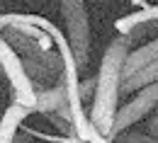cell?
<instances>
[{
  "label": "cell",
  "instance_id": "cell-1",
  "mask_svg": "<svg viewBox=\"0 0 158 143\" xmlns=\"http://www.w3.org/2000/svg\"><path fill=\"white\" fill-rule=\"evenodd\" d=\"M129 54V34H122L114 39L100 63L98 78H95V92H93V107H90V121L107 136L114 114H117V102L122 97V80H124V58Z\"/></svg>",
  "mask_w": 158,
  "mask_h": 143
},
{
  "label": "cell",
  "instance_id": "cell-2",
  "mask_svg": "<svg viewBox=\"0 0 158 143\" xmlns=\"http://www.w3.org/2000/svg\"><path fill=\"white\" fill-rule=\"evenodd\" d=\"M0 70L5 73V78L10 80V90H12V102L22 104L27 109H37V87L32 78L24 70L22 56L15 51V46L5 37H0Z\"/></svg>",
  "mask_w": 158,
  "mask_h": 143
},
{
  "label": "cell",
  "instance_id": "cell-3",
  "mask_svg": "<svg viewBox=\"0 0 158 143\" xmlns=\"http://www.w3.org/2000/svg\"><path fill=\"white\" fill-rule=\"evenodd\" d=\"M61 15L66 22V39L73 49V56L78 61V68L88 63L90 56V22H88V7L83 0H59Z\"/></svg>",
  "mask_w": 158,
  "mask_h": 143
},
{
  "label": "cell",
  "instance_id": "cell-4",
  "mask_svg": "<svg viewBox=\"0 0 158 143\" xmlns=\"http://www.w3.org/2000/svg\"><path fill=\"white\" fill-rule=\"evenodd\" d=\"M156 107H158V80L156 82H148V85H143V87H139V95H136V97L129 100L122 109H117L114 121H112V129H110L107 138L114 141L122 131H129L134 124H139L146 114H151Z\"/></svg>",
  "mask_w": 158,
  "mask_h": 143
},
{
  "label": "cell",
  "instance_id": "cell-5",
  "mask_svg": "<svg viewBox=\"0 0 158 143\" xmlns=\"http://www.w3.org/2000/svg\"><path fill=\"white\" fill-rule=\"evenodd\" d=\"M32 114V109L22 107V104H10L2 117H0V143H17V133H20L22 121Z\"/></svg>",
  "mask_w": 158,
  "mask_h": 143
},
{
  "label": "cell",
  "instance_id": "cell-6",
  "mask_svg": "<svg viewBox=\"0 0 158 143\" xmlns=\"http://www.w3.org/2000/svg\"><path fill=\"white\" fill-rule=\"evenodd\" d=\"M153 61H158V37L151 39L148 44H143V46H139L136 51L127 54V58H124V78H129L131 73L141 70L143 66H148Z\"/></svg>",
  "mask_w": 158,
  "mask_h": 143
},
{
  "label": "cell",
  "instance_id": "cell-7",
  "mask_svg": "<svg viewBox=\"0 0 158 143\" xmlns=\"http://www.w3.org/2000/svg\"><path fill=\"white\" fill-rule=\"evenodd\" d=\"M68 100H66V87L63 82L49 87V90H39L37 92V109L34 112H41V114H51V112H59L61 107H66Z\"/></svg>",
  "mask_w": 158,
  "mask_h": 143
},
{
  "label": "cell",
  "instance_id": "cell-8",
  "mask_svg": "<svg viewBox=\"0 0 158 143\" xmlns=\"http://www.w3.org/2000/svg\"><path fill=\"white\" fill-rule=\"evenodd\" d=\"M156 20H158V2H156V5H146V7H141L139 12H131V15L119 17V20L114 22V29H117V34H129L134 27L146 24V22H156Z\"/></svg>",
  "mask_w": 158,
  "mask_h": 143
},
{
  "label": "cell",
  "instance_id": "cell-9",
  "mask_svg": "<svg viewBox=\"0 0 158 143\" xmlns=\"http://www.w3.org/2000/svg\"><path fill=\"white\" fill-rule=\"evenodd\" d=\"M156 80H158V61H153L122 80V95H129V92H134V90L148 85V82H156Z\"/></svg>",
  "mask_w": 158,
  "mask_h": 143
},
{
  "label": "cell",
  "instance_id": "cell-10",
  "mask_svg": "<svg viewBox=\"0 0 158 143\" xmlns=\"http://www.w3.org/2000/svg\"><path fill=\"white\" fill-rule=\"evenodd\" d=\"M114 141H122V143H158L156 138H148L143 133H127V131H122Z\"/></svg>",
  "mask_w": 158,
  "mask_h": 143
},
{
  "label": "cell",
  "instance_id": "cell-11",
  "mask_svg": "<svg viewBox=\"0 0 158 143\" xmlns=\"http://www.w3.org/2000/svg\"><path fill=\"white\" fill-rule=\"evenodd\" d=\"M148 133H153V136L158 138V117H153V119L148 121Z\"/></svg>",
  "mask_w": 158,
  "mask_h": 143
},
{
  "label": "cell",
  "instance_id": "cell-12",
  "mask_svg": "<svg viewBox=\"0 0 158 143\" xmlns=\"http://www.w3.org/2000/svg\"><path fill=\"white\" fill-rule=\"evenodd\" d=\"M61 143H88V141H83L78 136H61Z\"/></svg>",
  "mask_w": 158,
  "mask_h": 143
},
{
  "label": "cell",
  "instance_id": "cell-13",
  "mask_svg": "<svg viewBox=\"0 0 158 143\" xmlns=\"http://www.w3.org/2000/svg\"><path fill=\"white\" fill-rule=\"evenodd\" d=\"M134 5H139V7H146L148 2H146V0H134Z\"/></svg>",
  "mask_w": 158,
  "mask_h": 143
}]
</instances>
